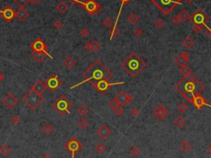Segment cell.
Segmentation results:
<instances>
[{
	"label": "cell",
	"instance_id": "cell-21",
	"mask_svg": "<svg viewBox=\"0 0 211 158\" xmlns=\"http://www.w3.org/2000/svg\"><path fill=\"white\" fill-rule=\"evenodd\" d=\"M28 17H29V13L25 10V8H20V9L16 12V18H18L21 22L25 21Z\"/></svg>",
	"mask_w": 211,
	"mask_h": 158
},
{
	"label": "cell",
	"instance_id": "cell-16",
	"mask_svg": "<svg viewBox=\"0 0 211 158\" xmlns=\"http://www.w3.org/2000/svg\"><path fill=\"white\" fill-rule=\"evenodd\" d=\"M192 104H194V106L195 107V109H198V110L201 109H202V108H203V107H204L205 105H207V106H209V107H210V104L207 103V100H206V99L203 97V96H201L200 94L195 96Z\"/></svg>",
	"mask_w": 211,
	"mask_h": 158
},
{
	"label": "cell",
	"instance_id": "cell-25",
	"mask_svg": "<svg viewBox=\"0 0 211 158\" xmlns=\"http://www.w3.org/2000/svg\"><path fill=\"white\" fill-rule=\"evenodd\" d=\"M186 123V119L183 116H177L175 119H174V124L177 126V128H182L183 126H185V124Z\"/></svg>",
	"mask_w": 211,
	"mask_h": 158
},
{
	"label": "cell",
	"instance_id": "cell-38",
	"mask_svg": "<svg viewBox=\"0 0 211 158\" xmlns=\"http://www.w3.org/2000/svg\"><path fill=\"white\" fill-rule=\"evenodd\" d=\"M13 2L17 4L20 8H24L29 3V0H13Z\"/></svg>",
	"mask_w": 211,
	"mask_h": 158
},
{
	"label": "cell",
	"instance_id": "cell-17",
	"mask_svg": "<svg viewBox=\"0 0 211 158\" xmlns=\"http://www.w3.org/2000/svg\"><path fill=\"white\" fill-rule=\"evenodd\" d=\"M97 133L98 137H100L102 139H107L111 133V129L109 128L108 127L106 124H102L101 125L97 130Z\"/></svg>",
	"mask_w": 211,
	"mask_h": 158
},
{
	"label": "cell",
	"instance_id": "cell-8",
	"mask_svg": "<svg viewBox=\"0 0 211 158\" xmlns=\"http://www.w3.org/2000/svg\"><path fill=\"white\" fill-rule=\"evenodd\" d=\"M190 20L195 25H199V26L205 25L206 27H208L206 24L210 20V18L202 9L199 8L191 16Z\"/></svg>",
	"mask_w": 211,
	"mask_h": 158
},
{
	"label": "cell",
	"instance_id": "cell-55",
	"mask_svg": "<svg viewBox=\"0 0 211 158\" xmlns=\"http://www.w3.org/2000/svg\"><path fill=\"white\" fill-rule=\"evenodd\" d=\"M180 56H182L183 58L186 59V60H189L190 59V54H189L187 52H183L180 54Z\"/></svg>",
	"mask_w": 211,
	"mask_h": 158
},
{
	"label": "cell",
	"instance_id": "cell-52",
	"mask_svg": "<svg viewBox=\"0 0 211 158\" xmlns=\"http://www.w3.org/2000/svg\"><path fill=\"white\" fill-rule=\"evenodd\" d=\"M68 2H69L71 4H77V5H79V6H82V4H83V3L84 2L83 0H67Z\"/></svg>",
	"mask_w": 211,
	"mask_h": 158
},
{
	"label": "cell",
	"instance_id": "cell-14",
	"mask_svg": "<svg viewBox=\"0 0 211 158\" xmlns=\"http://www.w3.org/2000/svg\"><path fill=\"white\" fill-rule=\"evenodd\" d=\"M2 102L8 109H13L15 106L18 104V99L12 93H8L6 94V96L2 100Z\"/></svg>",
	"mask_w": 211,
	"mask_h": 158
},
{
	"label": "cell",
	"instance_id": "cell-54",
	"mask_svg": "<svg viewBox=\"0 0 211 158\" xmlns=\"http://www.w3.org/2000/svg\"><path fill=\"white\" fill-rule=\"evenodd\" d=\"M133 100H134V97L132 96L131 94H127V96H126V104H130L131 102H133Z\"/></svg>",
	"mask_w": 211,
	"mask_h": 158
},
{
	"label": "cell",
	"instance_id": "cell-4",
	"mask_svg": "<svg viewBox=\"0 0 211 158\" xmlns=\"http://www.w3.org/2000/svg\"><path fill=\"white\" fill-rule=\"evenodd\" d=\"M22 101L31 110H36L44 102V97L42 94L36 93L34 90L30 89L27 93L22 97Z\"/></svg>",
	"mask_w": 211,
	"mask_h": 158
},
{
	"label": "cell",
	"instance_id": "cell-22",
	"mask_svg": "<svg viewBox=\"0 0 211 158\" xmlns=\"http://www.w3.org/2000/svg\"><path fill=\"white\" fill-rule=\"evenodd\" d=\"M195 41L193 40V38L190 36H187L186 37H185V39L182 41V45L183 47L186 49H190L194 46Z\"/></svg>",
	"mask_w": 211,
	"mask_h": 158
},
{
	"label": "cell",
	"instance_id": "cell-31",
	"mask_svg": "<svg viewBox=\"0 0 211 158\" xmlns=\"http://www.w3.org/2000/svg\"><path fill=\"white\" fill-rule=\"evenodd\" d=\"M175 62H176V64H177L179 67H182V66H184V65H186V64L189 62V60L183 58L182 56H181L179 55L177 58L175 59Z\"/></svg>",
	"mask_w": 211,
	"mask_h": 158
},
{
	"label": "cell",
	"instance_id": "cell-29",
	"mask_svg": "<svg viewBox=\"0 0 211 158\" xmlns=\"http://www.w3.org/2000/svg\"><path fill=\"white\" fill-rule=\"evenodd\" d=\"M95 150L97 152V154L102 155L104 154V152L107 151V146L103 142H98L95 146Z\"/></svg>",
	"mask_w": 211,
	"mask_h": 158
},
{
	"label": "cell",
	"instance_id": "cell-11",
	"mask_svg": "<svg viewBox=\"0 0 211 158\" xmlns=\"http://www.w3.org/2000/svg\"><path fill=\"white\" fill-rule=\"evenodd\" d=\"M45 84L47 89H50L51 92H55L62 85V81L59 80L57 75L52 74L46 79Z\"/></svg>",
	"mask_w": 211,
	"mask_h": 158
},
{
	"label": "cell",
	"instance_id": "cell-20",
	"mask_svg": "<svg viewBox=\"0 0 211 158\" xmlns=\"http://www.w3.org/2000/svg\"><path fill=\"white\" fill-rule=\"evenodd\" d=\"M126 96H127V93L126 91L124 90H120L119 91V93L115 95V99L116 100V101L118 102L119 105L120 106H124L126 105Z\"/></svg>",
	"mask_w": 211,
	"mask_h": 158
},
{
	"label": "cell",
	"instance_id": "cell-63",
	"mask_svg": "<svg viewBox=\"0 0 211 158\" xmlns=\"http://www.w3.org/2000/svg\"><path fill=\"white\" fill-rule=\"evenodd\" d=\"M1 1H2V0H0V2H1Z\"/></svg>",
	"mask_w": 211,
	"mask_h": 158
},
{
	"label": "cell",
	"instance_id": "cell-39",
	"mask_svg": "<svg viewBox=\"0 0 211 158\" xmlns=\"http://www.w3.org/2000/svg\"><path fill=\"white\" fill-rule=\"evenodd\" d=\"M113 111H114L115 114L116 115V116H118V117H120L124 113H125V110H124V109L121 107L120 105L117 106L116 108H115L114 109H113Z\"/></svg>",
	"mask_w": 211,
	"mask_h": 158
},
{
	"label": "cell",
	"instance_id": "cell-62",
	"mask_svg": "<svg viewBox=\"0 0 211 158\" xmlns=\"http://www.w3.org/2000/svg\"><path fill=\"white\" fill-rule=\"evenodd\" d=\"M185 1H186V3H192L194 0H185Z\"/></svg>",
	"mask_w": 211,
	"mask_h": 158
},
{
	"label": "cell",
	"instance_id": "cell-27",
	"mask_svg": "<svg viewBox=\"0 0 211 158\" xmlns=\"http://www.w3.org/2000/svg\"><path fill=\"white\" fill-rule=\"evenodd\" d=\"M178 16H179L180 19H181V22H186V21L190 20V18H191L190 12L187 10H186V9H182L180 12V13L178 14Z\"/></svg>",
	"mask_w": 211,
	"mask_h": 158
},
{
	"label": "cell",
	"instance_id": "cell-30",
	"mask_svg": "<svg viewBox=\"0 0 211 158\" xmlns=\"http://www.w3.org/2000/svg\"><path fill=\"white\" fill-rule=\"evenodd\" d=\"M56 9H57L59 12L64 13V12L69 9V6H68L64 1H61V2H59L57 5H56Z\"/></svg>",
	"mask_w": 211,
	"mask_h": 158
},
{
	"label": "cell",
	"instance_id": "cell-45",
	"mask_svg": "<svg viewBox=\"0 0 211 158\" xmlns=\"http://www.w3.org/2000/svg\"><path fill=\"white\" fill-rule=\"evenodd\" d=\"M163 25H164V23H163V20H156L155 22H154V27H156V28H158V29H161L163 27Z\"/></svg>",
	"mask_w": 211,
	"mask_h": 158
},
{
	"label": "cell",
	"instance_id": "cell-61",
	"mask_svg": "<svg viewBox=\"0 0 211 158\" xmlns=\"http://www.w3.org/2000/svg\"><path fill=\"white\" fill-rule=\"evenodd\" d=\"M207 152H208L209 154H210L211 153V146H209L207 147Z\"/></svg>",
	"mask_w": 211,
	"mask_h": 158
},
{
	"label": "cell",
	"instance_id": "cell-37",
	"mask_svg": "<svg viewBox=\"0 0 211 158\" xmlns=\"http://www.w3.org/2000/svg\"><path fill=\"white\" fill-rule=\"evenodd\" d=\"M77 112H78V113L81 115V116H85L87 115L88 113H89V110H88V109L86 107V106L83 105L79 107L78 109H77Z\"/></svg>",
	"mask_w": 211,
	"mask_h": 158
},
{
	"label": "cell",
	"instance_id": "cell-34",
	"mask_svg": "<svg viewBox=\"0 0 211 158\" xmlns=\"http://www.w3.org/2000/svg\"><path fill=\"white\" fill-rule=\"evenodd\" d=\"M120 29H119V28H117V27H116V26H114V27H113L110 30V33H111L110 41H111V40H112V38L118 36L120 35Z\"/></svg>",
	"mask_w": 211,
	"mask_h": 158
},
{
	"label": "cell",
	"instance_id": "cell-57",
	"mask_svg": "<svg viewBox=\"0 0 211 158\" xmlns=\"http://www.w3.org/2000/svg\"><path fill=\"white\" fill-rule=\"evenodd\" d=\"M84 49L86 51H90L91 50V43L90 42H86L84 44Z\"/></svg>",
	"mask_w": 211,
	"mask_h": 158
},
{
	"label": "cell",
	"instance_id": "cell-43",
	"mask_svg": "<svg viewBox=\"0 0 211 158\" xmlns=\"http://www.w3.org/2000/svg\"><path fill=\"white\" fill-rule=\"evenodd\" d=\"M140 152H141L140 149H139L136 146H133V147H131V149H130V155L133 156V157H138L140 154Z\"/></svg>",
	"mask_w": 211,
	"mask_h": 158
},
{
	"label": "cell",
	"instance_id": "cell-3",
	"mask_svg": "<svg viewBox=\"0 0 211 158\" xmlns=\"http://www.w3.org/2000/svg\"><path fill=\"white\" fill-rule=\"evenodd\" d=\"M121 67L131 77H136L147 66V63L138 54L131 52L121 63Z\"/></svg>",
	"mask_w": 211,
	"mask_h": 158
},
{
	"label": "cell",
	"instance_id": "cell-48",
	"mask_svg": "<svg viewBox=\"0 0 211 158\" xmlns=\"http://www.w3.org/2000/svg\"><path fill=\"white\" fill-rule=\"evenodd\" d=\"M109 106H110L112 109H114L115 108H116L117 106H119V104H118V102H117L116 100L114 98V99H112V100L109 102Z\"/></svg>",
	"mask_w": 211,
	"mask_h": 158
},
{
	"label": "cell",
	"instance_id": "cell-40",
	"mask_svg": "<svg viewBox=\"0 0 211 158\" xmlns=\"http://www.w3.org/2000/svg\"><path fill=\"white\" fill-rule=\"evenodd\" d=\"M177 110L181 112V113H186L188 110V106L185 103H182V104H180L179 105L177 106Z\"/></svg>",
	"mask_w": 211,
	"mask_h": 158
},
{
	"label": "cell",
	"instance_id": "cell-49",
	"mask_svg": "<svg viewBox=\"0 0 211 158\" xmlns=\"http://www.w3.org/2000/svg\"><path fill=\"white\" fill-rule=\"evenodd\" d=\"M202 32V27L201 26H199V25H195L193 28V32H194L195 35H199Z\"/></svg>",
	"mask_w": 211,
	"mask_h": 158
},
{
	"label": "cell",
	"instance_id": "cell-59",
	"mask_svg": "<svg viewBox=\"0 0 211 158\" xmlns=\"http://www.w3.org/2000/svg\"><path fill=\"white\" fill-rule=\"evenodd\" d=\"M42 158H52V157L51 156V155H50V154H49V153H47V152H46V153H45V154L42 156Z\"/></svg>",
	"mask_w": 211,
	"mask_h": 158
},
{
	"label": "cell",
	"instance_id": "cell-1",
	"mask_svg": "<svg viewBox=\"0 0 211 158\" xmlns=\"http://www.w3.org/2000/svg\"><path fill=\"white\" fill-rule=\"evenodd\" d=\"M175 89L188 103L192 104L195 96L200 94L206 86L193 74L183 78L175 85Z\"/></svg>",
	"mask_w": 211,
	"mask_h": 158
},
{
	"label": "cell",
	"instance_id": "cell-51",
	"mask_svg": "<svg viewBox=\"0 0 211 158\" xmlns=\"http://www.w3.org/2000/svg\"><path fill=\"white\" fill-rule=\"evenodd\" d=\"M139 113H140V111L137 108H133L130 109V114L133 117H137L138 115H139Z\"/></svg>",
	"mask_w": 211,
	"mask_h": 158
},
{
	"label": "cell",
	"instance_id": "cell-56",
	"mask_svg": "<svg viewBox=\"0 0 211 158\" xmlns=\"http://www.w3.org/2000/svg\"><path fill=\"white\" fill-rule=\"evenodd\" d=\"M40 2V0H29V3H31L33 6H37Z\"/></svg>",
	"mask_w": 211,
	"mask_h": 158
},
{
	"label": "cell",
	"instance_id": "cell-46",
	"mask_svg": "<svg viewBox=\"0 0 211 158\" xmlns=\"http://www.w3.org/2000/svg\"><path fill=\"white\" fill-rule=\"evenodd\" d=\"M134 34H135V36L136 37H140V36H142L143 34V31L142 30V28L137 27V28H135V31H134Z\"/></svg>",
	"mask_w": 211,
	"mask_h": 158
},
{
	"label": "cell",
	"instance_id": "cell-41",
	"mask_svg": "<svg viewBox=\"0 0 211 158\" xmlns=\"http://www.w3.org/2000/svg\"><path fill=\"white\" fill-rule=\"evenodd\" d=\"M112 23H113V20H112L111 18H106L104 20H103L102 22L103 26H104L105 27H111V25H112Z\"/></svg>",
	"mask_w": 211,
	"mask_h": 158
},
{
	"label": "cell",
	"instance_id": "cell-60",
	"mask_svg": "<svg viewBox=\"0 0 211 158\" xmlns=\"http://www.w3.org/2000/svg\"><path fill=\"white\" fill-rule=\"evenodd\" d=\"M3 79H4V76H3V73L0 71V83L3 80Z\"/></svg>",
	"mask_w": 211,
	"mask_h": 158
},
{
	"label": "cell",
	"instance_id": "cell-26",
	"mask_svg": "<svg viewBox=\"0 0 211 158\" xmlns=\"http://www.w3.org/2000/svg\"><path fill=\"white\" fill-rule=\"evenodd\" d=\"M179 72H180V73H181V75L183 76V78L187 77V76H189L190 75H191V74H192L191 69L189 66H187V65H184V66L180 67V69H179Z\"/></svg>",
	"mask_w": 211,
	"mask_h": 158
},
{
	"label": "cell",
	"instance_id": "cell-5",
	"mask_svg": "<svg viewBox=\"0 0 211 158\" xmlns=\"http://www.w3.org/2000/svg\"><path fill=\"white\" fill-rule=\"evenodd\" d=\"M52 107L60 116H64L71 113L70 109L73 108V104L66 96L61 95L52 104Z\"/></svg>",
	"mask_w": 211,
	"mask_h": 158
},
{
	"label": "cell",
	"instance_id": "cell-53",
	"mask_svg": "<svg viewBox=\"0 0 211 158\" xmlns=\"http://www.w3.org/2000/svg\"><path fill=\"white\" fill-rule=\"evenodd\" d=\"M171 21H172V23L175 24V25H179V24L182 23V22H181V19H180L179 16H178V14L175 15V16L173 17V18H172Z\"/></svg>",
	"mask_w": 211,
	"mask_h": 158
},
{
	"label": "cell",
	"instance_id": "cell-10",
	"mask_svg": "<svg viewBox=\"0 0 211 158\" xmlns=\"http://www.w3.org/2000/svg\"><path fill=\"white\" fill-rule=\"evenodd\" d=\"M81 8H84L89 14H94V15L99 14L102 10V8L95 0H87L86 2L83 3Z\"/></svg>",
	"mask_w": 211,
	"mask_h": 158
},
{
	"label": "cell",
	"instance_id": "cell-32",
	"mask_svg": "<svg viewBox=\"0 0 211 158\" xmlns=\"http://www.w3.org/2000/svg\"><path fill=\"white\" fill-rule=\"evenodd\" d=\"M180 149L183 152H188L191 149V144L187 141H183L180 144Z\"/></svg>",
	"mask_w": 211,
	"mask_h": 158
},
{
	"label": "cell",
	"instance_id": "cell-12",
	"mask_svg": "<svg viewBox=\"0 0 211 158\" xmlns=\"http://www.w3.org/2000/svg\"><path fill=\"white\" fill-rule=\"evenodd\" d=\"M31 49L32 52H44L48 53V47L46 44V42L43 41L41 38L38 37L35 40L31 45Z\"/></svg>",
	"mask_w": 211,
	"mask_h": 158
},
{
	"label": "cell",
	"instance_id": "cell-18",
	"mask_svg": "<svg viewBox=\"0 0 211 158\" xmlns=\"http://www.w3.org/2000/svg\"><path fill=\"white\" fill-rule=\"evenodd\" d=\"M31 56L35 61H36L37 63L42 62V61L46 58V56H49L51 59H53V56H51L49 53L36 52H32L31 53Z\"/></svg>",
	"mask_w": 211,
	"mask_h": 158
},
{
	"label": "cell",
	"instance_id": "cell-19",
	"mask_svg": "<svg viewBox=\"0 0 211 158\" xmlns=\"http://www.w3.org/2000/svg\"><path fill=\"white\" fill-rule=\"evenodd\" d=\"M31 89L32 90H34L36 93H37V94H42L47 89V87H46L45 83H43L42 81H40V80H38V81H36V82L34 84H33V86H31Z\"/></svg>",
	"mask_w": 211,
	"mask_h": 158
},
{
	"label": "cell",
	"instance_id": "cell-6",
	"mask_svg": "<svg viewBox=\"0 0 211 158\" xmlns=\"http://www.w3.org/2000/svg\"><path fill=\"white\" fill-rule=\"evenodd\" d=\"M151 2L164 15H168L176 7L182 3V0H151Z\"/></svg>",
	"mask_w": 211,
	"mask_h": 158
},
{
	"label": "cell",
	"instance_id": "cell-42",
	"mask_svg": "<svg viewBox=\"0 0 211 158\" xmlns=\"http://www.w3.org/2000/svg\"><path fill=\"white\" fill-rule=\"evenodd\" d=\"M90 31L89 29L87 28V27H83V28H82L81 31H80V35L82 36L83 38H87V37H88V36L90 35Z\"/></svg>",
	"mask_w": 211,
	"mask_h": 158
},
{
	"label": "cell",
	"instance_id": "cell-2",
	"mask_svg": "<svg viewBox=\"0 0 211 158\" xmlns=\"http://www.w3.org/2000/svg\"><path fill=\"white\" fill-rule=\"evenodd\" d=\"M113 76V74L110 71L108 68L103 64L102 61L97 60L93 64H92L87 70L83 72V77L84 80L82 82L76 84L75 85L70 87L71 89L77 88L86 82L93 83L99 80H109Z\"/></svg>",
	"mask_w": 211,
	"mask_h": 158
},
{
	"label": "cell",
	"instance_id": "cell-7",
	"mask_svg": "<svg viewBox=\"0 0 211 158\" xmlns=\"http://www.w3.org/2000/svg\"><path fill=\"white\" fill-rule=\"evenodd\" d=\"M64 148L70 153L71 158H75L76 154L83 148V144L81 143L77 138L72 137L64 144Z\"/></svg>",
	"mask_w": 211,
	"mask_h": 158
},
{
	"label": "cell",
	"instance_id": "cell-28",
	"mask_svg": "<svg viewBox=\"0 0 211 158\" xmlns=\"http://www.w3.org/2000/svg\"><path fill=\"white\" fill-rule=\"evenodd\" d=\"M41 130L44 133V134L46 135V136H49V135H51L53 133L54 128H53V126L51 123H46L45 125H43Z\"/></svg>",
	"mask_w": 211,
	"mask_h": 158
},
{
	"label": "cell",
	"instance_id": "cell-13",
	"mask_svg": "<svg viewBox=\"0 0 211 158\" xmlns=\"http://www.w3.org/2000/svg\"><path fill=\"white\" fill-rule=\"evenodd\" d=\"M0 15L6 23H11L16 18V12L10 6H6L3 10H0Z\"/></svg>",
	"mask_w": 211,
	"mask_h": 158
},
{
	"label": "cell",
	"instance_id": "cell-23",
	"mask_svg": "<svg viewBox=\"0 0 211 158\" xmlns=\"http://www.w3.org/2000/svg\"><path fill=\"white\" fill-rule=\"evenodd\" d=\"M11 147L7 144H4V145L0 146V154L4 157H8L9 156V154L11 153Z\"/></svg>",
	"mask_w": 211,
	"mask_h": 158
},
{
	"label": "cell",
	"instance_id": "cell-15",
	"mask_svg": "<svg viewBox=\"0 0 211 158\" xmlns=\"http://www.w3.org/2000/svg\"><path fill=\"white\" fill-rule=\"evenodd\" d=\"M152 113L158 120H163V118H165L166 116H167L168 111L162 104H158L153 110Z\"/></svg>",
	"mask_w": 211,
	"mask_h": 158
},
{
	"label": "cell",
	"instance_id": "cell-44",
	"mask_svg": "<svg viewBox=\"0 0 211 158\" xmlns=\"http://www.w3.org/2000/svg\"><path fill=\"white\" fill-rule=\"evenodd\" d=\"M120 2H121V7H120V11H119V13H118V16H117V19H116V22H115V26H116L117 25V23H118V19H119V16H120V12H121V9H122V7L124 6V5H126L127 3H129L131 0H120Z\"/></svg>",
	"mask_w": 211,
	"mask_h": 158
},
{
	"label": "cell",
	"instance_id": "cell-33",
	"mask_svg": "<svg viewBox=\"0 0 211 158\" xmlns=\"http://www.w3.org/2000/svg\"><path fill=\"white\" fill-rule=\"evenodd\" d=\"M78 126H79V128L80 129L84 130V129L88 128V126H89V122H88L86 118L83 117V118H81L79 121L78 122Z\"/></svg>",
	"mask_w": 211,
	"mask_h": 158
},
{
	"label": "cell",
	"instance_id": "cell-50",
	"mask_svg": "<svg viewBox=\"0 0 211 158\" xmlns=\"http://www.w3.org/2000/svg\"><path fill=\"white\" fill-rule=\"evenodd\" d=\"M54 27H55V29L60 30L62 28V27H63V23L61 21H59V20H56L54 23Z\"/></svg>",
	"mask_w": 211,
	"mask_h": 158
},
{
	"label": "cell",
	"instance_id": "cell-47",
	"mask_svg": "<svg viewBox=\"0 0 211 158\" xmlns=\"http://www.w3.org/2000/svg\"><path fill=\"white\" fill-rule=\"evenodd\" d=\"M11 123L13 124V125H18L19 123H21V119L20 117H18L17 115H15L11 118Z\"/></svg>",
	"mask_w": 211,
	"mask_h": 158
},
{
	"label": "cell",
	"instance_id": "cell-35",
	"mask_svg": "<svg viewBox=\"0 0 211 158\" xmlns=\"http://www.w3.org/2000/svg\"><path fill=\"white\" fill-rule=\"evenodd\" d=\"M101 47H102L101 44H99L97 41H93L91 43V50L90 51H92V52L96 53L101 50Z\"/></svg>",
	"mask_w": 211,
	"mask_h": 158
},
{
	"label": "cell",
	"instance_id": "cell-58",
	"mask_svg": "<svg viewBox=\"0 0 211 158\" xmlns=\"http://www.w3.org/2000/svg\"><path fill=\"white\" fill-rule=\"evenodd\" d=\"M205 34H206V36H211V30L209 27H206V32H205Z\"/></svg>",
	"mask_w": 211,
	"mask_h": 158
},
{
	"label": "cell",
	"instance_id": "cell-24",
	"mask_svg": "<svg viewBox=\"0 0 211 158\" xmlns=\"http://www.w3.org/2000/svg\"><path fill=\"white\" fill-rule=\"evenodd\" d=\"M75 63H76L75 60L72 56H67L66 58L64 59V65L66 68H68V69H71L72 67H74Z\"/></svg>",
	"mask_w": 211,
	"mask_h": 158
},
{
	"label": "cell",
	"instance_id": "cell-9",
	"mask_svg": "<svg viewBox=\"0 0 211 158\" xmlns=\"http://www.w3.org/2000/svg\"><path fill=\"white\" fill-rule=\"evenodd\" d=\"M92 87L95 89L97 91H98L101 94H106L109 90V89L111 88L112 86L115 85H119V84H122L124 82H116V83H110L108 80H99V81H96V82L91 83Z\"/></svg>",
	"mask_w": 211,
	"mask_h": 158
},
{
	"label": "cell",
	"instance_id": "cell-36",
	"mask_svg": "<svg viewBox=\"0 0 211 158\" xmlns=\"http://www.w3.org/2000/svg\"><path fill=\"white\" fill-rule=\"evenodd\" d=\"M127 20H128V22L131 24V25H135V24L137 23H138V21H139V18H138L136 14H135V13H131V14H130V15L128 17Z\"/></svg>",
	"mask_w": 211,
	"mask_h": 158
}]
</instances>
